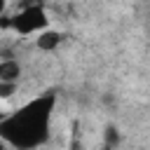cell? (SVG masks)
<instances>
[{"label": "cell", "mask_w": 150, "mask_h": 150, "mask_svg": "<svg viewBox=\"0 0 150 150\" xmlns=\"http://www.w3.org/2000/svg\"><path fill=\"white\" fill-rule=\"evenodd\" d=\"M52 105H54V96L47 94L42 98L30 101L28 105L16 110L14 115H7L0 122V138L21 148V150H28V148L45 143L49 136Z\"/></svg>", "instance_id": "6da1fadb"}, {"label": "cell", "mask_w": 150, "mask_h": 150, "mask_svg": "<svg viewBox=\"0 0 150 150\" xmlns=\"http://www.w3.org/2000/svg\"><path fill=\"white\" fill-rule=\"evenodd\" d=\"M49 23L45 9L40 5H30V7H23L19 14L12 16V30L21 33V35H30V33H38V30H45Z\"/></svg>", "instance_id": "7a4b0ae2"}, {"label": "cell", "mask_w": 150, "mask_h": 150, "mask_svg": "<svg viewBox=\"0 0 150 150\" xmlns=\"http://www.w3.org/2000/svg\"><path fill=\"white\" fill-rule=\"evenodd\" d=\"M61 40H63V35H61L59 30H42V33L38 35L35 45H38V49H42V52H54V49L61 45Z\"/></svg>", "instance_id": "3957f363"}, {"label": "cell", "mask_w": 150, "mask_h": 150, "mask_svg": "<svg viewBox=\"0 0 150 150\" xmlns=\"http://www.w3.org/2000/svg\"><path fill=\"white\" fill-rule=\"evenodd\" d=\"M21 77V66L14 59H2L0 61V82H19Z\"/></svg>", "instance_id": "277c9868"}, {"label": "cell", "mask_w": 150, "mask_h": 150, "mask_svg": "<svg viewBox=\"0 0 150 150\" xmlns=\"http://www.w3.org/2000/svg\"><path fill=\"white\" fill-rule=\"evenodd\" d=\"M117 143H120V131H117V127H105V145L108 148H117Z\"/></svg>", "instance_id": "5b68a950"}, {"label": "cell", "mask_w": 150, "mask_h": 150, "mask_svg": "<svg viewBox=\"0 0 150 150\" xmlns=\"http://www.w3.org/2000/svg\"><path fill=\"white\" fill-rule=\"evenodd\" d=\"M16 91V82H0V98H9Z\"/></svg>", "instance_id": "8992f818"}, {"label": "cell", "mask_w": 150, "mask_h": 150, "mask_svg": "<svg viewBox=\"0 0 150 150\" xmlns=\"http://www.w3.org/2000/svg\"><path fill=\"white\" fill-rule=\"evenodd\" d=\"M0 28H12V16H0Z\"/></svg>", "instance_id": "52a82bcc"}, {"label": "cell", "mask_w": 150, "mask_h": 150, "mask_svg": "<svg viewBox=\"0 0 150 150\" xmlns=\"http://www.w3.org/2000/svg\"><path fill=\"white\" fill-rule=\"evenodd\" d=\"M5 5H7V0H0V16H2V12H5Z\"/></svg>", "instance_id": "ba28073f"}, {"label": "cell", "mask_w": 150, "mask_h": 150, "mask_svg": "<svg viewBox=\"0 0 150 150\" xmlns=\"http://www.w3.org/2000/svg\"><path fill=\"white\" fill-rule=\"evenodd\" d=\"M5 117H7V115H5V112H2V110H0V122H2V120H5Z\"/></svg>", "instance_id": "9c48e42d"}, {"label": "cell", "mask_w": 150, "mask_h": 150, "mask_svg": "<svg viewBox=\"0 0 150 150\" xmlns=\"http://www.w3.org/2000/svg\"><path fill=\"white\" fill-rule=\"evenodd\" d=\"M0 150H5V143H2V141H0Z\"/></svg>", "instance_id": "30bf717a"}]
</instances>
